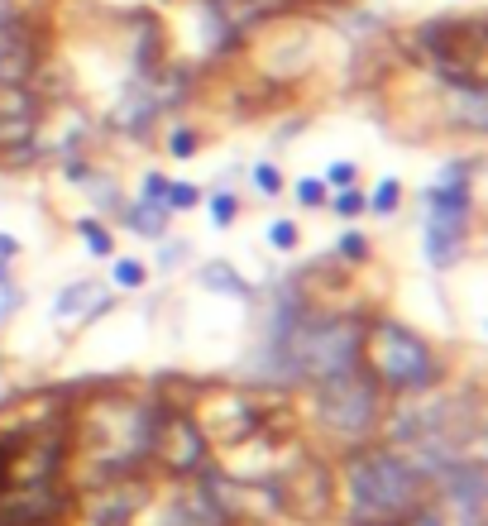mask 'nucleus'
Here are the masks:
<instances>
[{"label":"nucleus","instance_id":"nucleus-13","mask_svg":"<svg viewBox=\"0 0 488 526\" xmlns=\"http://www.w3.org/2000/svg\"><path fill=\"white\" fill-rule=\"evenodd\" d=\"M20 445H24V431L20 436H0V498L15 488V460H20Z\"/></svg>","mask_w":488,"mask_h":526},{"label":"nucleus","instance_id":"nucleus-3","mask_svg":"<svg viewBox=\"0 0 488 526\" xmlns=\"http://www.w3.org/2000/svg\"><path fill=\"white\" fill-rule=\"evenodd\" d=\"M273 354L288 364L292 378H335V373L359 369L364 354V326L345 321V316H307L292 311L288 321L278 326Z\"/></svg>","mask_w":488,"mask_h":526},{"label":"nucleus","instance_id":"nucleus-27","mask_svg":"<svg viewBox=\"0 0 488 526\" xmlns=\"http://www.w3.org/2000/svg\"><path fill=\"white\" fill-rule=\"evenodd\" d=\"M398 526H445V517H441V512H436V507H417V512H407V517H402V522Z\"/></svg>","mask_w":488,"mask_h":526},{"label":"nucleus","instance_id":"nucleus-29","mask_svg":"<svg viewBox=\"0 0 488 526\" xmlns=\"http://www.w3.org/2000/svg\"><path fill=\"white\" fill-rule=\"evenodd\" d=\"M15 254H20V240L0 230V263H10V259H15Z\"/></svg>","mask_w":488,"mask_h":526},{"label":"nucleus","instance_id":"nucleus-14","mask_svg":"<svg viewBox=\"0 0 488 526\" xmlns=\"http://www.w3.org/2000/svg\"><path fill=\"white\" fill-rule=\"evenodd\" d=\"M96 292H101V287H96V283H77V287H67L63 297L53 302V316H58V321H67V316H77V311L87 307V302H91V297H96Z\"/></svg>","mask_w":488,"mask_h":526},{"label":"nucleus","instance_id":"nucleus-9","mask_svg":"<svg viewBox=\"0 0 488 526\" xmlns=\"http://www.w3.org/2000/svg\"><path fill=\"white\" fill-rule=\"evenodd\" d=\"M39 72V39L20 15H0V87H29Z\"/></svg>","mask_w":488,"mask_h":526},{"label":"nucleus","instance_id":"nucleus-19","mask_svg":"<svg viewBox=\"0 0 488 526\" xmlns=\"http://www.w3.org/2000/svg\"><path fill=\"white\" fill-rule=\"evenodd\" d=\"M144 278H149V273H144V263L139 259H115L111 263V283L115 287H144Z\"/></svg>","mask_w":488,"mask_h":526},{"label":"nucleus","instance_id":"nucleus-18","mask_svg":"<svg viewBox=\"0 0 488 526\" xmlns=\"http://www.w3.org/2000/svg\"><path fill=\"white\" fill-rule=\"evenodd\" d=\"M197 201H201V192L192 182H168V192H163V206H168V211H192Z\"/></svg>","mask_w":488,"mask_h":526},{"label":"nucleus","instance_id":"nucleus-11","mask_svg":"<svg viewBox=\"0 0 488 526\" xmlns=\"http://www.w3.org/2000/svg\"><path fill=\"white\" fill-rule=\"evenodd\" d=\"M168 206L163 201H134V206H125V225H130L134 235H149V240H158L163 230H168Z\"/></svg>","mask_w":488,"mask_h":526},{"label":"nucleus","instance_id":"nucleus-22","mask_svg":"<svg viewBox=\"0 0 488 526\" xmlns=\"http://www.w3.org/2000/svg\"><path fill=\"white\" fill-rule=\"evenodd\" d=\"M235 216H240V201L230 197V192H216V197H211V220H216V225H235Z\"/></svg>","mask_w":488,"mask_h":526},{"label":"nucleus","instance_id":"nucleus-25","mask_svg":"<svg viewBox=\"0 0 488 526\" xmlns=\"http://www.w3.org/2000/svg\"><path fill=\"white\" fill-rule=\"evenodd\" d=\"M254 187H259L264 197H278V192H283V173H278L273 163H259V168H254Z\"/></svg>","mask_w":488,"mask_h":526},{"label":"nucleus","instance_id":"nucleus-30","mask_svg":"<svg viewBox=\"0 0 488 526\" xmlns=\"http://www.w3.org/2000/svg\"><path fill=\"white\" fill-rule=\"evenodd\" d=\"M0 287H10V273H5V263H0Z\"/></svg>","mask_w":488,"mask_h":526},{"label":"nucleus","instance_id":"nucleus-12","mask_svg":"<svg viewBox=\"0 0 488 526\" xmlns=\"http://www.w3.org/2000/svg\"><path fill=\"white\" fill-rule=\"evenodd\" d=\"M201 287H211V292H230V297H249V283H244L230 263H206V268H201Z\"/></svg>","mask_w":488,"mask_h":526},{"label":"nucleus","instance_id":"nucleus-23","mask_svg":"<svg viewBox=\"0 0 488 526\" xmlns=\"http://www.w3.org/2000/svg\"><path fill=\"white\" fill-rule=\"evenodd\" d=\"M297 240H302V235H297L292 220H273V225H268V244H273V249H297Z\"/></svg>","mask_w":488,"mask_h":526},{"label":"nucleus","instance_id":"nucleus-1","mask_svg":"<svg viewBox=\"0 0 488 526\" xmlns=\"http://www.w3.org/2000/svg\"><path fill=\"white\" fill-rule=\"evenodd\" d=\"M163 407L158 402H134V397H101L82 412L67 417V455L91 469V483L106 488L111 479H130L149 460L158 436Z\"/></svg>","mask_w":488,"mask_h":526},{"label":"nucleus","instance_id":"nucleus-26","mask_svg":"<svg viewBox=\"0 0 488 526\" xmlns=\"http://www.w3.org/2000/svg\"><path fill=\"white\" fill-rule=\"evenodd\" d=\"M355 177H359V168H355V163H345V158H340V163H331V168H326V177H321V182L340 192V187H355Z\"/></svg>","mask_w":488,"mask_h":526},{"label":"nucleus","instance_id":"nucleus-15","mask_svg":"<svg viewBox=\"0 0 488 526\" xmlns=\"http://www.w3.org/2000/svg\"><path fill=\"white\" fill-rule=\"evenodd\" d=\"M369 206H374V216H393V211L402 206V182H398V177H383V182H378V192L369 197Z\"/></svg>","mask_w":488,"mask_h":526},{"label":"nucleus","instance_id":"nucleus-20","mask_svg":"<svg viewBox=\"0 0 488 526\" xmlns=\"http://www.w3.org/2000/svg\"><path fill=\"white\" fill-rule=\"evenodd\" d=\"M297 201L311 206V211H321V206L331 201V187H326L321 177H302V182H297Z\"/></svg>","mask_w":488,"mask_h":526},{"label":"nucleus","instance_id":"nucleus-21","mask_svg":"<svg viewBox=\"0 0 488 526\" xmlns=\"http://www.w3.org/2000/svg\"><path fill=\"white\" fill-rule=\"evenodd\" d=\"M335 259H345V263H364V259H369V240H364L359 230L340 235V244H335Z\"/></svg>","mask_w":488,"mask_h":526},{"label":"nucleus","instance_id":"nucleus-5","mask_svg":"<svg viewBox=\"0 0 488 526\" xmlns=\"http://www.w3.org/2000/svg\"><path fill=\"white\" fill-rule=\"evenodd\" d=\"M316 421L331 440H340L345 450L355 445H369L383 421V393L378 383L364 373V364L350 373H335V378H321V393H316Z\"/></svg>","mask_w":488,"mask_h":526},{"label":"nucleus","instance_id":"nucleus-17","mask_svg":"<svg viewBox=\"0 0 488 526\" xmlns=\"http://www.w3.org/2000/svg\"><path fill=\"white\" fill-rule=\"evenodd\" d=\"M326 206H331L335 216L355 220V216H364V206H369V197H364V192H359V187H340V192H335V197L326 201Z\"/></svg>","mask_w":488,"mask_h":526},{"label":"nucleus","instance_id":"nucleus-24","mask_svg":"<svg viewBox=\"0 0 488 526\" xmlns=\"http://www.w3.org/2000/svg\"><path fill=\"white\" fill-rule=\"evenodd\" d=\"M201 149V134L197 130H173V139H168V154L173 158H192Z\"/></svg>","mask_w":488,"mask_h":526},{"label":"nucleus","instance_id":"nucleus-28","mask_svg":"<svg viewBox=\"0 0 488 526\" xmlns=\"http://www.w3.org/2000/svg\"><path fill=\"white\" fill-rule=\"evenodd\" d=\"M163 192H168V177H163V173H144V201H163Z\"/></svg>","mask_w":488,"mask_h":526},{"label":"nucleus","instance_id":"nucleus-10","mask_svg":"<svg viewBox=\"0 0 488 526\" xmlns=\"http://www.w3.org/2000/svg\"><path fill=\"white\" fill-rule=\"evenodd\" d=\"M39 130V101L29 87H0V154L29 144Z\"/></svg>","mask_w":488,"mask_h":526},{"label":"nucleus","instance_id":"nucleus-8","mask_svg":"<svg viewBox=\"0 0 488 526\" xmlns=\"http://www.w3.org/2000/svg\"><path fill=\"white\" fill-rule=\"evenodd\" d=\"M273 498H278V507H288L292 517H307V522H321L326 512H331V498H335V479L326 464L316 460H302L292 464L288 474H278V483H273Z\"/></svg>","mask_w":488,"mask_h":526},{"label":"nucleus","instance_id":"nucleus-4","mask_svg":"<svg viewBox=\"0 0 488 526\" xmlns=\"http://www.w3.org/2000/svg\"><path fill=\"white\" fill-rule=\"evenodd\" d=\"M364 373L374 378L378 388L393 393H426L441 383V359L426 345L417 330L398 326V321H378L364 330V354H359Z\"/></svg>","mask_w":488,"mask_h":526},{"label":"nucleus","instance_id":"nucleus-7","mask_svg":"<svg viewBox=\"0 0 488 526\" xmlns=\"http://www.w3.org/2000/svg\"><path fill=\"white\" fill-rule=\"evenodd\" d=\"M149 460H154L158 469H168L173 479L197 474L201 464H206V431H201V421H192L187 412H163Z\"/></svg>","mask_w":488,"mask_h":526},{"label":"nucleus","instance_id":"nucleus-2","mask_svg":"<svg viewBox=\"0 0 488 526\" xmlns=\"http://www.w3.org/2000/svg\"><path fill=\"white\" fill-rule=\"evenodd\" d=\"M431 493V479L402 450L355 445L345 460V522L350 526H398Z\"/></svg>","mask_w":488,"mask_h":526},{"label":"nucleus","instance_id":"nucleus-6","mask_svg":"<svg viewBox=\"0 0 488 526\" xmlns=\"http://www.w3.org/2000/svg\"><path fill=\"white\" fill-rule=\"evenodd\" d=\"M465 225H469L465 173L460 168H445L441 187L431 192V211H426V259H431V268H450V263L460 259Z\"/></svg>","mask_w":488,"mask_h":526},{"label":"nucleus","instance_id":"nucleus-16","mask_svg":"<svg viewBox=\"0 0 488 526\" xmlns=\"http://www.w3.org/2000/svg\"><path fill=\"white\" fill-rule=\"evenodd\" d=\"M77 235H82V240H87V249L91 254H96V259H111V230H106V225H96V220H77Z\"/></svg>","mask_w":488,"mask_h":526},{"label":"nucleus","instance_id":"nucleus-31","mask_svg":"<svg viewBox=\"0 0 488 526\" xmlns=\"http://www.w3.org/2000/svg\"><path fill=\"white\" fill-rule=\"evenodd\" d=\"M0 526H5V522H0Z\"/></svg>","mask_w":488,"mask_h":526}]
</instances>
